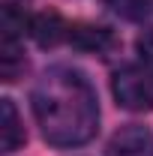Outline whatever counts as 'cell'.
<instances>
[{
    "label": "cell",
    "instance_id": "1",
    "mask_svg": "<svg viewBox=\"0 0 153 156\" xmlns=\"http://www.w3.org/2000/svg\"><path fill=\"white\" fill-rule=\"evenodd\" d=\"M42 138L54 147H75L96 135L99 102L87 78L72 69H51L30 93Z\"/></svg>",
    "mask_w": 153,
    "mask_h": 156
},
{
    "label": "cell",
    "instance_id": "2",
    "mask_svg": "<svg viewBox=\"0 0 153 156\" xmlns=\"http://www.w3.org/2000/svg\"><path fill=\"white\" fill-rule=\"evenodd\" d=\"M111 90L120 108L126 111H150L153 108V75L144 66H120L111 78Z\"/></svg>",
    "mask_w": 153,
    "mask_h": 156
},
{
    "label": "cell",
    "instance_id": "3",
    "mask_svg": "<svg viewBox=\"0 0 153 156\" xmlns=\"http://www.w3.org/2000/svg\"><path fill=\"white\" fill-rule=\"evenodd\" d=\"M27 30H30V36L36 39L42 48H54L63 39H69V30H72V27L63 21L60 12L45 9V12H36L33 18L27 21Z\"/></svg>",
    "mask_w": 153,
    "mask_h": 156
},
{
    "label": "cell",
    "instance_id": "4",
    "mask_svg": "<svg viewBox=\"0 0 153 156\" xmlns=\"http://www.w3.org/2000/svg\"><path fill=\"white\" fill-rule=\"evenodd\" d=\"M105 156H153V135L144 126H123L114 132Z\"/></svg>",
    "mask_w": 153,
    "mask_h": 156
},
{
    "label": "cell",
    "instance_id": "5",
    "mask_svg": "<svg viewBox=\"0 0 153 156\" xmlns=\"http://www.w3.org/2000/svg\"><path fill=\"white\" fill-rule=\"evenodd\" d=\"M24 144V126H21L18 108L12 99H0V147L3 153H15Z\"/></svg>",
    "mask_w": 153,
    "mask_h": 156
},
{
    "label": "cell",
    "instance_id": "6",
    "mask_svg": "<svg viewBox=\"0 0 153 156\" xmlns=\"http://www.w3.org/2000/svg\"><path fill=\"white\" fill-rule=\"evenodd\" d=\"M24 66H27V60L21 54L18 39H3L0 42V72H3V81H18Z\"/></svg>",
    "mask_w": 153,
    "mask_h": 156
},
{
    "label": "cell",
    "instance_id": "7",
    "mask_svg": "<svg viewBox=\"0 0 153 156\" xmlns=\"http://www.w3.org/2000/svg\"><path fill=\"white\" fill-rule=\"evenodd\" d=\"M72 45L84 48V51H99V48H108L111 45V33L105 27H90V24H78L69 30Z\"/></svg>",
    "mask_w": 153,
    "mask_h": 156
},
{
    "label": "cell",
    "instance_id": "8",
    "mask_svg": "<svg viewBox=\"0 0 153 156\" xmlns=\"http://www.w3.org/2000/svg\"><path fill=\"white\" fill-rule=\"evenodd\" d=\"M111 6L117 12H123L126 18H138L147 12V0H111Z\"/></svg>",
    "mask_w": 153,
    "mask_h": 156
},
{
    "label": "cell",
    "instance_id": "9",
    "mask_svg": "<svg viewBox=\"0 0 153 156\" xmlns=\"http://www.w3.org/2000/svg\"><path fill=\"white\" fill-rule=\"evenodd\" d=\"M138 54H141V66L153 75V30H147L138 39Z\"/></svg>",
    "mask_w": 153,
    "mask_h": 156
}]
</instances>
